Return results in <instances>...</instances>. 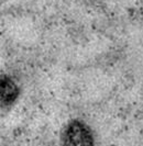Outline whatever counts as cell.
Instances as JSON below:
<instances>
[{
    "label": "cell",
    "instance_id": "obj_2",
    "mask_svg": "<svg viewBox=\"0 0 143 146\" xmlns=\"http://www.w3.org/2000/svg\"><path fill=\"white\" fill-rule=\"evenodd\" d=\"M20 89L11 76L0 74V107L10 108L18 100Z\"/></svg>",
    "mask_w": 143,
    "mask_h": 146
},
{
    "label": "cell",
    "instance_id": "obj_1",
    "mask_svg": "<svg viewBox=\"0 0 143 146\" xmlns=\"http://www.w3.org/2000/svg\"><path fill=\"white\" fill-rule=\"evenodd\" d=\"M62 146H96L90 126L79 119L67 122L61 136Z\"/></svg>",
    "mask_w": 143,
    "mask_h": 146
}]
</instances>
